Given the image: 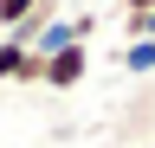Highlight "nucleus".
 Instances as JSON below:
<instances>
[{"label":"nucleus","mask_w":155,"mask_h":148,"mask_svg":"<svg viewBox=\"0 0 155 148\" xmlns=\"http://www.w3.org/2000/svg\"><path fill=\"white\" fill-rule=\"evenodd\" d=\"M155 7V0H123V13H149Z\"/></svg>","instance_id":"obj_6"},{"label":"nucleus","mask_w":155,"mask_h":148,"mask_svg":"<svg viewBox=\"0 0 155 148\" xmlns=\"http://www.w3.org/2000/svg\"><path fill=\"white\" fill-rule=\"evenodd\" d=\"M84 77H91V45H65L52 58H39V84L45 90H78Z\"/></svg>","instance_id":"obj_1"},{"label":"nucleus","mask_w":155,"mask_h":148,"mask_svg":"<svg viewBox=\"0 0 155 148\" xmlns=\"http://www.w3.org/2000/svg\"><path fill=\"white\" fill-rule=\"evenodd\" d=\"M45 7V0H0V32H13V26H26L32 13Z\"/></svg>","instance_id":"obj_3"},{"label":"nucleus","mask_w":155,"mask_h":148,"mask_svg":"<svg viewBox=\"0 0 155 148\" xmlns=\"http://www.w3.org/2000/svg\"><path fill=\"white\" fill-rule=\"evenodd\" d=\"M116 65H123L129 77H155V39H129L116 52Z\"/></svg>","instance_id":"obj_2"},{"label":"nucleus","mask_w":155,"mask_h":148,"mask_svg":"<svg viewBox=\"0 0 155 148\" xmlns=\"http://www.w3.org/2000/svg\"><path fill=\"white\" fill-rule=\"evenodd\" d=\"M19 65H26V45L0 32V84H13V77H19Z\"/></svg>","instance_id":"obj_4"},{"label":"nucleus","mask_w":155,"mask_h":148,"mask_svg":"<svg viewBox=\"0 0 155 148\" xmlns=\"http://www.w3.org/2000/svg\"><path fill=\"white\" fill-rule=\"evenodd\" d=\"M149 148H155V142H149Z\"/></svg>","instance_id":"obj_7"},{"label":"nucleus","mask_w":155,"mask_h":148,"mask_svg":"<svg viewBox=\"0 0 155 148\" xmlns=\"http://www.w3.org/2000/svg\"><path fill=\"white\" fill-rule=\"evenodd\" d=\"M123 32L129 39H155V7L149 13H123Z\"/></svg>","instance_id":"obj_5"}]
</instances>
